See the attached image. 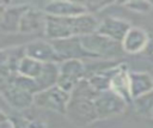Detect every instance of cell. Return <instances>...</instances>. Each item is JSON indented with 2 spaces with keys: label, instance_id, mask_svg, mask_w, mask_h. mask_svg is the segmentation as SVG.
<instances>
[{
  "label": "cell",
  "instance_id": "obj_1",
  "mask_svg": "<svg viewBox=\"0 0 153 128\" xmlns=\"http://www.w3.org/2000/svg\"><path fill=\"white\" fill-rule=\"evenodd\" d=\"M80 42L87 59L92 60H116L124 53L120 42L112 41L98 32L81 36Z\"/></svg>",
  "mask_w": 153,
  "mask_h": 128
},
{
  "label": "cell",
  "instance_id": "obj_2",
  "mask_svg": "<svg viewBox=\"0 0 153 128\" xmlns=\"http://www.w3.org/2000/svg\"><path fill=\"white\" fill-rule=\"evenodd\" d=\"M65 115L73 124L79 127L91 124L98 120L93 99L76 93H71Z\"/></svg>",
  "mask_w": 153,
  "mask_h": 128
},
{
  "label": "cell",
  "instance_id": "obj_3",
  "mask_svg": "<svg viewBox=\"0 0 153 128\" xmlns=\"http://www.w3.org/2000/svg\"><path fill=\"white\" fill-rule=\"evenodd\" d=\"M82 79H85V62L82 60H65L59 63L56 85L61 90L71 93Z\"/></svg>",
  "mask_w": 153,
  "mask_h": 128
},
{
  "label": "cell",
  "instance_id": "obj_4",
  "mask_svg": "<svg viewBox=\"0 0 153 128\" xmlns=\"http://www.w3.org/2000/svg\"><path fill=\"white\" fill-rule=\"evenodd\" d=\"M69 98L71 93L61 90L57 85H55L33 95V104L45 110L65 114Z\"/></svg>",
  "mask_w": 153,
  "mask_h": 128
},
{
  "label": "cell",
  "instance_id": "obj_5",
  "mask_svg": "<svg viewBox=\"0 0 153 128\" xmlns=\"http://www.w3.org/2000/svg\"><path fill=\"white\" fill-rule=\"evenodd\" d=\"M94 109L98 120H105L114 116H118L124 112L127 103L112 91H105L97 95L93 99Z\"/></svg>",
  "mask_w": 153,
  "mask_h": 128
},
{
  "label": "cell",
  "instance_id": "obj_6",
  "mask_svg": "<svg viewBox=\"0 0 153 128\" xmlns=\"http://www.w3.org/2000/svg\"><path fill=\"white\" fill-rule=\"evenodd\" d=\"M0 92L5 102L16 110H25L33 104L32 93L10 81H2Z\"/></svg>",
  "mask_w": 153,
  "mask_h": 128
},
{
  "label": "cell",
  "instance_id": "obj_7",
  "mask_svg": "<svg viewBox=\"0 0 153 128\" xmlns=\"http://www.w3.org/2000/svg\"><path fill=\"white\" fill-rule=\"evenodd\" d=\"M24 47H25V55L33 60H37L41 63L59 65L62 62L50 41L35 39L24 44Z\"/></svg>",
  "mask_w": 153,
  "mask_h": 128
},
{
  "label": "cell",
  "instance_id": "obj_8",
  "mask_svg": "<svg viewBox=\"0 0 153 128\" xmlns=\"http://www.w3.org/2000/svg\"><path fill=\"white\" fill-rule=\"evenodd\" d=\"M25 56V47L16 45L8 47L0 51V77L6 80L18 73L20 60Z\"/></svg>",
  "mask_w": 153,
  "mask_h": 128
},
{
  "label": "cell",
  "instance_id": "obj_9",
  "mask_svg": "<svg viewBox=\"0 0 153 128\" xmlns=\"http://www.w3.org/2000/svg\"><path fill=\"white\" fill-rule=\"evenodd\" d=\"M42 11L45 16L56 18H69L88 13L82 2L75 1H50L43 6Z\"/></svg>",
  "mask_w": 153,
  "mask_h": 128
},
{
  "label": "cell",
  "instance_id": "obj_10",
  "mask_svg": "<svg viewBox=\"0 0 153 128\" xmlns=\"http://www.w3.org/2000/svg\"><path fill=\"white\" fill-rule=\"evenodd\" d=\"M130 28L131 24L126 19L117 17H108L103 20H99V25L96 32L121 43Z\"/></svg>",
  "mask_w": 153,
  "mask_h": 128
},
{
  "label": "cell",
  "instance_id": "obj_11",
  "mask_svg": "<svg viewBox=\"0 0 153 128\" xmlns=\"http://www.w3.org/2000/svg\"><path fill=\"white\" fill-rule=\"evenodd\" d=\"M50 42L53 43L61 61L87 59L86 53L81 45L80 37H69V38L50 41Z\"/></svg>",
  "mask_w": 153,
  "mask_h": 128
},
{
  "label": "cell",
  "instance_id": "obj_12",
  "mask_svg": "<svg viewBox=\"0 0 153 128\" xmlns=\"http://www.w3.org/2000/svg\"><path fill=\"white\" fill-rule=\"evenodd\" d=\"M110 91L120 96L127 104L133 103L129 90V69L127 63L120 62V65L115 68L110 80Z\"/></svg>",
  "mask_w": 153,
  "mask_h": 128
},
{
  "label": "cell",
  "instance_id": "obj_13",
  "mask_svg": "<svg viewBox=\"0 0 153 128\" xmlns=\"http://www.w3.org/2000/svg\"><path fill=\"white\" fill-rule=\"evenodd\" d=\"M27 4L8 5L4 8L0 17V32L2 33H14L19 30V23L24 12L29 8Z\"/></svg>",
  "mask_w": 153,
  "mask_h": 128
},
{
  "label": "cell",
  "instance_id": "obj_14",
  "mask_svg": "<svg viewBox=\"0 0 153 128\" xmlns=\"http://www.w3.org/2000/svg\"><path fill=\"white\" fill-rule=\"evenodd\" d=\"M149 36L148 33L139 26H131L124 38L121 42L122 49L127 54H137L145 51Z\"/></svg>",
  "mask_w": 153,
  "mask_h": 128
},
{
  "label": "cell",
  "instance_id": "obj_15",
  "mask_svg": "<svg viewBox=\"0 0 153 128\" xmlns=\"http://www.w3.org/2000/svg\"><path fill=\"white\" fill-rule=\"evenodd\" d=\"M129 90L133 100L152 92L153 77L147 72L129 71Z\"/></svg>",
  "mask_w": 153,
  "mask_h": 128
},
{
  "label": "cell",
  "instance_id": "obj_16",
  "mask_svg": "<svg viewBox=\"0 0 153 128\" xmlns=\"http://www.w3.org/2000/svg\"><path fill=\"white\" fill-rule=\"evenodd\" d=\"M45 14L42 10H37L32 6H29V8L24 12L20 23H19V30L20 33H32L37 32L39 30H44L45 25Z\"/></svg>",
  "mask_w": 153,
  "mask_h": 128
},
{
  "label": "cell",
  "instance_id": "obj_17",
  "mask_svg": "<svg viewBox=\"0 0 153 128\" xmlns=\"http://www.w3.org/2000/svg\"><path fill=\"white\" fill-rule=\"evenodd\" d=\"M57 78H59V65L57 63H44L41 75L35 79L38 92L47 90L51 86H55L57 83Z\"/></svg>",
  "mask_w": 153,
  "mask_h": 128
},
{
  "label": "cell",
  "instance_id": "obj_18",
  "mask_svg": "<svg viewBox=\"0 0 153 128\" xmlns=\"http://www.w3.org/2000/svg\"><path fill=\"white\" fill-rule=\"evenodd\" d=\"M44 63L38 62L37 60H33L29 56H24L18 66V74L24 75L26 78H31V79H36L41 75L42 71H43Z\"/></svg>",
  "mask_w": 153,
  "mask_h": 128
},
{
  "label": "cell",
  "instance_id": "obj_19",
  "mask_svg": "<svg viewBox=\"0 0 153 128\" xmlns=\"http://www.w3.org/2000/svg\"><path fill=\"white\" fill-rule=\"evenodd\" d=\"M131 104L135 106V109L139 114H141L143 116H148V115L151 116V114L153 111V91L140 97V98L134 99Z\"/></svg>",
  "mask_w": 153,
  "mask_h": 128
},
{
  "label": "cell",
  "instance_id": "obj_20",
  "mask_svg": "<svg viewBox=\"0 0 153 128\" xmlns=\"http://www.w3.org/2000/svg\"><path fill=\"white\" fill-rule=\"evenodd\" d=\"M122 6L129 11L141 14H147L153 10V2L147 0H128L122 2Z\"/></svg>",
  "mask_w": 153,
  "mask_h": 128
},
{
  "label": "cell",
  "instance_id": "obj_21",
  "mask_svg": "<svg viewBox=\"0 0 153 128\" xmlns=\"http://www.w3.org/2000/svg\"><path fill=\"white\" fill-rule=\"evenodd\" d=\"M145 51H146L149 56H152V57H153V36H151V37H149V39H148V43H147V47H146Z\"/></svg>",
  "mask_w": 153,
  "mask_h": 128
},
{
  "label": "cell",
  "instance_id": "obj_22",
  "mask_svg": "<svg viewBox=\"0 0 153 128\" xmlns=\"http://www.w3.org/2000/svg\"><path fill=\"white\" fill-rule=\"evenodd\" d=\"M0 128H14V127H13V123H12L11 118H6L5 121H2L0 123Z\"/></svg>",
  "mask_w": 153,
  "mask_h": 128
},
{
  "label": "cell",
  "instance_id": "obj_23",
  "mask_svg": "<svg viewBox=\"0 0 153 128\" xmlns=\"http://www.w3.org/2000/svg\"><path fill=\"white\" fill-rule=\"evenodd\" d=\"M6 118H7V117H6V116H5V114H4V112H2V111H1V110H0V123H1V122H2V121H5V120H6Z\"/></svg>",
  "mask_w": 153,
  "mask_h": 128
},
{
  "label": "cell",
  "instance_id": "obj_24",
  "mask_svg": "<svg viewBox=\"0 0 153 128\" xmlns=\"http://www.w3.org/2000/svg\"><path fill=\"white\" fill-rule=\"evenodd\" d=\"M151 116H152V117H153V111H152V114H151Z\"/></svg>",
  "mask_w": 153,
  "mask_h": 128
}]
</instances>
